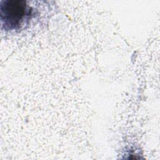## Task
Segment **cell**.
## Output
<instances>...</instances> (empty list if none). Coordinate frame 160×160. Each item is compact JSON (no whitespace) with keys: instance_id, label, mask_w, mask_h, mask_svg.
<instances>
[{"instance_id":"1","label":"cell","mask_w":160,"mask_h":160,"mask_svg":"<svg viewBox=\"0 0 160 160\" xmlns=\"http://www.w3.org/2000/svg\"><path fill=\"white\" fill-rule=\"evenodd\" d=\"M31 8L24 1L7 0L1 2V17L2 25L8 29H16L31 15Z\"/></svg>"}]
</instances>
